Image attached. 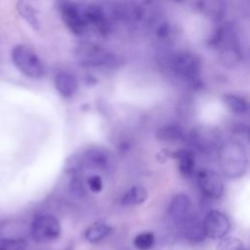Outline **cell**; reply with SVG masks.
Returning a JSON list of instances; mask_svg holds the SVG:
<instances>
[{"label": "cell", "instance_id": "cell-18", "mask_svg": "<svg viewBox=\"0 0 250 250\" xmlns=\"http://www.w3.org/2000/svg\"><path fill=\"white\" fill-rule=\"evenodd\" d=\"M228 109L237 115L245 114L248 111V102L245 98L236 94H226L223 98Z\"/></svg>", "mask_w": 250, "mask_h": 250}, {"label": "cell", "instance_id": "cell-14", "mask_svg": "<svg viewBox=\"0 0 250 250\" xmlns=\"http://www.w3.org/2000/svg\"><path fill=\"white\" fill-rule=\"evenodd\" d=\"M178 161V169L183 176L190 177L195 169V156L189 149H179L170 154Z\"/></svg>", "mask_w": 250, "mask_h": 250}, {"label": "cell", "instance_id": "cell-5", "mask_svg": "<svg viewBox=\"0 0 250 250\" xmlns=\"http://www.w3.org/2000/svg\"><path fill=\"white\" fill-rule=\"evenodd\" d=\"M189 140L195 149L201 153L210 154L221 146L222 133L215 127L199 125L190 131Z\"/></svg>", "mask_w": 250, "mask_h": 250}, {"label": "cell", "instance_id": "cell-15", "mask_svg": "<svg viewBox=\"0 0 250 250\" xmlns=\"http://www.w3.org/2000/svg\"><path fill=\"white\" fill-rule=\"evenodd\" d=\"M156 137L161 142L179 143L186 139V134L182 127L176 124H168L157 131Z\"/></svg>", "mask_w": 250, "mask_h": 250}, {"label": "cell", "instance_id": "cell-12", "mask_svg": "<svg viewBox=\"0 0 250 250\" xmlns=\"http://www.w3.org/2000/svg\"><path fill=\"white\" fill-rule=\"evenodd\" d=\"M168 213L176 224L182 223L190 214L189 197L185 193L175 195L169 204Z\"/></svg>", "mask_w": 250, "mask_h": 250}, {"label": "cell", "instance_id": "cell-7", "mask_svg": "<svg viewBox=\"0 0 250 250\" xmlns=\"http://www.w3.org/2000/svg\"><path fill=\"white\" fill-rule=\"evenodd\" d=\"M61 234L59 220L52 215H39L32 221L31 236L37 243H46L57 239Z\"/></svg>", "mask_w": 250, "mask_h": 250}, {"label": "cell", "instance_id": "cell-8", "mask_svg": "<svg viewBox=\"0 0 250 250\" xmlns=\"http://www.w3.org/2000/svg\"><path fill=\"white\" fill-rule=\"evenodd\" d=\"M197 184L201 192L213 199L221 198L225 192V185L220 175L211 169H201L197 173Z\"/></svg>", "mask_w": 250, "mask_h": 250}, {"label": "cell", "instance_id": "cell-6", "mask_svg": "<svg viewBox=\"0 0 250 250\" xmlns=\"http://www.w3.org/2000/svg\"><path fill=\"white\" fill-rule=\"evenodd\" d=\"M173 70L182 78L188 81H195L199 78L202 70L200 58L189 51L178 52L172 59Z\"/></svg>", "mask_w": 250, "mask_h": 250}, {"label": "cell", "instance_id": "cell-22", "mask_svg": "<svg viewBox=\"0 0 250 250\" xmlns=\"http://www.w3.org/2000/svg\"><path fill=\"white\" fill-rule=\"evenodd\" d=\"M27 243L23 238L0 239V250H25Z\"/></svg>", "mask_w": 250, "mask_h": 250}, {"label": "cell", "instance_id": "cell-10", "mask_svg": "<svg viewBox=\"0 0 250 250\" xmlns=\"http://www.w3.org/2000/svg\"><path fill=\"white\" fill-rule=\"evenodd\" d=\"M78 57L86 65H112L116 63V59L112 54L95 46L93 44H83L79 46Z\"/></svg>", "mask_w": 250, "mask_h": 250}, {"label": "cell", "instance_id": "cell-3", "mask_svg": "<svg viewBox=\"0 0 250 250\" xmlns=\"http://www.w3.org/2000/svg\"><path fill=\"white\" fill-rule=\"evenodd\" d=\"M211 45L221 50L222 59L228 64L238 62L241 54L239 50L238 38L231 23L220 26L211 39Z\"/></svg>", "mask_w": 250, "mask_h": 250}, {"label": "cell", "instance_id": "cell-17", "mask_svg": "<svg viewBox=\"0 0 250 250\" xmlns=\"http://www.w3.org/2000/svg\"><path fill=\"white\" fill-rule=\"evenodd\" d=\"M148 197L146 189L142 186L131 187L122 196L121 204L124 206H135L144 203Z\"/></svg>", "mask_w": 250, "mask_h": 250}, {"label": "cell", "instance_id": "cell-21", "mask_svg": "<svg viewBox=\"0 0 250 250\" xmlns=\"http://www.w3.org/2000/svg\"><path fill=\"white\" fill-rule=\"evenodd\" d=\"M154 244V234L152 232L146 231L138 234L134 239V245L139 250H148Z\"/></svg>", "mask_w": 250, "mask_h": 250}, {"label": "cell", "instance_id": "cell-9", "mask_svg": "<svg viewBox=\"0 0 250 250\" xmlns=\"http://www.w3.org/2000/svg\"><path fill=\"white\" fill-rule=\"evenodd\" d=\"M205 235L212 239H221L225 237L229 229L230 222L226 214L218 210H211L202 221Z\"/></svg>", "mask_w": 250, "mask_h": 250}, {"label": "cell", "instance_id": "cell-13", "mask_svg": "<svg viewBox=\"0 0 250 250\" xmlns=\"http://www.w3.org/2000/svg\"><path fill=\"white\" fill-rule=\"evenodd\" d=\"M54 84L57 91L63 98L72 97L78 89V81L76 77L67 71H60L55 75Z\"/></svg>", "mask_w": 250, "mask_h": 250}, {"label": "cell", "instance_id": "cell-1", "mask_svg": "<svg viewBox=\"0 0 250 250\" xmlns=\"http://www.w3.org/2000/svg\"><path fill=\"white\" fill-rule=\"evenodd\" d=\"M219 164L223 174L229 179L241 178L248 167V156L243 145L228 141L219 147Z\"/></svg>", "mask_w": 250, "mask_h": 250}, {"label": "cell", "instance_id": "cell-4", "mask_svg": "<svg viewBox=\"0 0 250 250\" xmlns=\"http://www.w3.org/2000/svg\"><path fill=\"white\" fill-rule=\"evenodd\" d=\"M58 9L62 20L72 33L83 35L89 31L90 24L87 15V4L60 1L58 3Z\"/></svg>", "mask_w": 250, "mask_h": 250}, {"label": "cell", "instance_id": "cell-16", "mask_svg": "<svg viewBox=\"0 0 250 250\" xmlns=\"http://www.w3.org/2000/svg\"><path fill=\"white\" fill-rule=\"evenodd\" d=\"M16 9L19 15L34 29H40V21L36 9L28 2L18 1L16 4Z\"/></svg>", "mask_w": 250, "mask_h": 250}, {"label": "cell", "instance_id": "cell-24", "mask_svg": "<svg viewBox=\"0 0 250 250\" xmlns=\"http://www.w3.org/2000/svg\"><path fill=\"white\" fill-rule=\"evenodd\" d=\"M244 250H245V249H244Z\"/></svg>", "mask_w": 250, "mask_h": 250}, {"label": "cell", "instance_id": "cell-19", "mask_svg": "<svg viewBox=\"0 0 250 250\" xmlns=\"http://www.w3.org/2000/svg\"><path fill=\"white\" fill-rule=\"evenodd\" d=\"M111 228L104 222H97L90 226L85 231V238L91 243H97L107 236Z\"/></svg>", "mask_w": 250, "mask_h": 250}, {"label": "cell", "instance_id": "cell-2", "mask_svg": "<svg viewBox=\"0 0 250 250\" xmlns=\"http://www.w3.org/2000/svg\"><path fill=\"white\" fill-rule=\"evenodd\" d=\"M14 65L25 76L39 79L45 74V65L37 53L25 44H18L11 51Z\"/></svg>", "mask_w": 250, "mask_h": 250}, {"label": "cell", "instance_id": "cell-23", "mask_svg": "<svg viewBox=\"0 0 250 250\" xmlns=\"http://www.w3.org/2000/svg\"><path fill=\"white\" fill-rule=\"evenodd\" d=\"M88 188L93 192H100L103 189L104 184L102 178L98 174H92L86 179Z\"/></svg>", "mask_w": 250, "mask_h": 250}, {"label": "cell", "instance_id": "cell-11", "mask_svg": "<svg viewBox=\"0 0 250 250\" xmlns=\"http://www.w3.org/2000/svg\"><path fill=\"white\" fill-rule=\"evenodd\" d=\"M179 226L185 237L191 242H200L206 236L202 221L193 214H189Z\"/></svg>", "mask_w": 250, "mask_h": 250}, {"label": "cell", "instance_id": "cell-20", "mask_svg": "<svg viewBox=\"0 0 250 250\" xmlns=\"http://www.w3.org/2000/svg\"><path fill=\"white\" fill-rule=\"evenodd\" d=\"M217 250H244V245L237 237L225 236L218 242Z\"/></svg>", "mask_w": 250, "mask_h": 250}]
</instances>
